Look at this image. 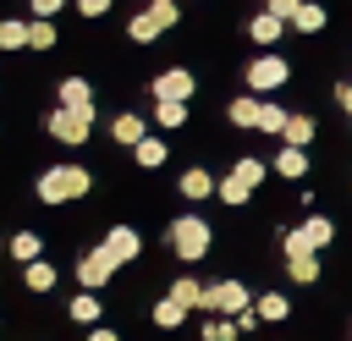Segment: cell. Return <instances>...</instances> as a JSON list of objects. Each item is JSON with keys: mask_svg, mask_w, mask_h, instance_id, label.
Returning a JSON list of instances; mask_svg holds the SVG:
<instances>
[{"mask_svg": "<svg viewBox=\"0 0 352 341\" xmlns=\"http://www.w3.org/2000/svg\"><path fill=\"white\" fill-rule=\"evenodd\" d=\"M88 192H94V170H88V165H72V160L44 165V170H38V182H33V198H38V204H50V209L77 204V198H88Z\"/></svg>", "mask_w": 352, "mask_h": 341, "instance_id": "obj_1", "label": "cell"}, {"mask_svg": "<svg viewBox=\"0 0 352 341\" xmlns=\"http://www.w3.org/2000/svg\"><path fill=\"white\" fill-rule=\"evenodd\" d=\"M330 242H336V220H330V214H314V209H308V214H302L297 226H286V231H280V258L324 253Z\"/></svg>", "mask_w": 352, "mask_h": 341, "instance_id": "obj_2", "label": "cell"}, {"mask_svg": "<svg viewBox=\"0 0 352 341\" xmlns=\"http://www.w3.org/2000/svg\"><path fill=\"white\" fill-rule=\"evenodd\" d=\"M165 248H170L182 264H198V258H209L214 231H209V220H204V214H176V220L165 226Z\"/></svg>", "mask_w": 352, "mask_h": 341, "instance_id": "obj_3", "label": "cell"}, {"mask_svg": "<svg viewBox=\"0 0 352 341\" xmlns=\"http://www.w3.org/2000/svg\"><path fill=\"white\" fill-rule=\"evenodd\" d=\"M242 82H248V94L270 99L275 88H286V82H292V60H286V55H275V50H258V55L242 66Z\"/></svg>", "mask_w": 352, "mask_h": 341, "instance_id": "obj_4", "label": "cell"}, {"mask_svg": "<svg viewBox=\"0 0 352 341\" xmlns=\"http://www.w3.org/2000/svg\"><path fill=\"white\" fill-rule=\"evenodd\" d=\"M94 116H99V110H66V104H55V110H44V132H50L60 148H82V143L94 138Z\"/></svg>", "mask_w": 352, "mask_h": 341, "instance_id": "obj_5", "label": "cell"}, {"mask_svg": "<svg viewBox=\"0 0 352 341\" xmlns=\"http://www.w3.org/2000/svg\"><path fill=\"white\" fill-rule=\"evenodd\" d=\"M253 297L258 292H248V280H209V292H204V314H226V319H236V314H248L253 308Z\"/></svg>", "mask_w": 352, "mask_h": 341, "instance_id": "obj_6", "label": "cell"}, {"mask_svg": "<svg viewBox=\"0 0 352 341\" xmlns=\"http://www.w3.org/2000/svg\"><path fill=\"white\" fill-rule=\"evenodd\" d=\"M116 270H121V264H116L99 242H94V248H82V253H77V264H72V275H77V286H82V292H104V286L116 280Z\"/></svg>", "mask_w": 352, "mask_h": 341, "instance_id": "obj_7", "label": "cell"}, {"mask_svg": "<svg viewBox=\"0 0 352 341\" xmlns=\"http://www.w3.org/2000/svg\"><path fill=\"white\" fill-rule=\"evenodd\" d=\"M148 94H154V99H182V104H192V94H198V77H192L187 66H165V72H154Z\"/></svg>", "mask_w": 352, "mask_h": 341, "instance_id": "obj_8", "label": "cell"}, {"mask_svg": "<svg viewBox=\"0 0 352 341\" xmlns=\"http://www.w3.org/2000/svg\"><path fill=\"white\" fill-rule=\"evenodd\" d=\"M99 248H104L116 264H138V253H143V236H138V226H104Z\"/></svg>", "mask_w": 352, "mask_h": 341, "instance_id": "obj_9", "label": "cell"}, {"mask_svg": "<svg viewBox=\"0 0 352 341\" xmlns=\"http://www.w3.org/2000/svg\"><path fill=\"white\" fill-rule=\"evenodd\" d=\"M55 104H66V110H99L88 77H60V82H55Z\"/></svg>", "mask_w": 352, "mask_h": 341, "instance_id": "obj_10", "label": "cell"}, {"mask_svg": "<svg viewBox=\"0 0 352 341\" xmlns=\"http://www.w3.org/2000/svg\"><path fill=\"white\" fill-rule=\"evenodd\" d=\"M176 192H182L187 204H204V198H214V192H220V182H214L204 165H187V170L176 176Z\"/></svg>", "mask_w": 352, "mask_h": 341, "instance_id": "obj_11", "label": "cell"}, {"mask_svg": "<svg viewBox=\"0 0 352 341\" xmlns=\"http://www.w3.org/2000/svg\"><path fill=\"white\" fill-rule=\"evenodd\" d=\"M270 170H275V176H286V182H302V176H308V148L280 143V148L270 154Z\"/></svg>", "mask_w": 352, "mask_h": 341, "instance_id": "obj_12", "label": "cell"}, {"mask_svg": "<svg viewBox=\"0 0 352 341\" xmlns=\"http://www.w3.org/2000/svg\"><path fill=\"white\" fill-rule=\"evenodd\" d=\"M280 33H286V22H280L275 11H253V16H248V38H253L258 50H275Z\"/></svg>", "mask_w": 352, "mask_h": 341, "instance_id": "obj_13", "label": "cell"}, {"mask_svg": "<svg viewBox=\"0 0 352 341\" xmlns=\"http://www.w3.org/2000/svg\"><path fill=\"white\" fill-rule=\"evenodd\" d=\"M258 116H264V99H258V94H236V99L226 104V121L242 126V132H258Z\"/></svg>", "mask_w": 352, "mask_h": 341, "instance_id": "obj_14", "label": "cell"}, {"mask_svg": "<svg viewBox=\"0 0 352 341\" xmlns=\"http://www.w3.org/2000/svg\"><path fill=\"white\" fill-rule=\"evenodd\" d=\"M110 138H116L121 148H138V143L148 138V116H138V110H121V116L110 121Z\"/></svg>", "mask_w": 352, "mask_h": 341, "instance_id": "obj_15", "label": "cell"}, {"mask_svg": "<svg viewBox=\"0 0 352 341\" xmlns=\"http://www.w3.org/2000/svg\"><path fill=\"white\" fill-rule=\"evenodd\" d=\"M66 319H72V324H82V330L104 324V302H99V292H77V297L66 302Z\"/></svg>", "mask_w": 352, "mask_h": 341, "instance_id": "obj_16", "label": "cell"}, {"mask_svg": "<svg viewBox=\"0 0 352 341\" xmlns=\"http://www.w3.org/2000/svg\"><path fill=\"white\" fill-rule=\"evenodd\" d=\"M55 280H60V270H55L50 258H33V264H22V286H28L33 297H50V292H55Z\"/></svg>", "mask_w": 352, "mask_h": 341, "instance_id": "obj_17", "label": "cell"}, {"mask_svg": "<svg viewBox=\"0 0 352 341\" xmlns=\"http://www.w3.org/2000/svg\"><path fill=\"white\" fill-rule=\"evenodd\" d=\"M253 314H258L264 324H286V319H292V297H286V292H258V297H253Z\"/></svg>", "mask_w": 352, "mask_h": 341, "instance_id": "obj_18", "label": "cell"}, {"mask_svg": "<svg viewBox=\"0 0 352 341\" xmlns=\"http://www.w3.org/2000/svg\"><path fill=\"white\" fill-rule=\"evenodd\" d=\"M187 314H192V308H187V302H176L170 292H165V297H160V302L148 308V319H154V330H182V324H187Z\"/></svg>", "mask_w": 352, "mask_h": 341, "instance_id": "obj_19", "label": "cell"}, {"mask_svg": "<svg viewBox=\"0 0 352 341\" xmlns=\"http://www.w3.org/2000/svg\"><path fill=\"white\" fill-rule=\"evenodd\" d=\"M330 28V11L319 6V0H302V11L292 16V33H302V38H314V33H324Z\"/></svg>", "mask_w": 352, "mask_h": 341, "instance_id": "obj_20", "label": "cell"}, {"mask_svg": "<svg viewBox=\"0 0 352 341\" xmlns=\"http://www.w3.org/2000/svg\"><path fill=\"white\" fill-rule=\"evenodd\" d=\"M187 116H192V110H187L182 99H154V126H160V132H182Z\"/></svg>", "mask_w": 352, "mask_h": 341, "instance_id": "obj_21", "label": "cell"}, {"mask_svg": "<svg viewBox=\"0 0 352 341\" xmlns=\"http://www.w3.org/2000/svg\"><path fill=\"white\" fill-rule=\"evenodd\" d=\"M319 138V121L308 116V110H292V121H286V132H280V143H297V148H308Z\"/></svg>", "mask_w": 352, "mask_h": 341, "instance_id": "obj_22", "label": "cell"}, {"mask_svg": "<svg viewBox=\"0 0 352 341\" xmlns=\"http://www.w3.org/2000/svg\"><path fill=\"white\" fill-rule=\"evenodd\" d=\"M165 160H170V143H165V138H143V143L132 148V165H138V170H160Z\"/></svg>", "mask_w": 352, "mask_h": 341, "instance_id": "obj_23", "label": "cell"}, {"mask_svg": "<svg viewBox=\"0 0 352 341\" xmlns=\"http://www.w3.org/2000/svg\"><path fill=\"white\" fill-rule=\"evenodd\" d=\"M231 176H236V182H248V187L258 192V187H264V176H270V160H258V154H236Z\"/></svg>", "mask_w": 352, "mask_h": 341, "instance_id": "obj_24", "label": "cell"}, {"mask_svg": "<svg viewBox=\"0 0 352 341\" xmlns=\"http://www.w3.org/2000/svg\"><path fill=\"white\" fill-rule=\"evenodd\" d=\"M319 253H302V258H286V280L292 286H319Z\"/></svg>", "mask_w": 352, "mask_h": 341, "instance_id": "obj_25", "label": "cell"}, {"mask_svg": "<svg viewBox=\"0 0 352 341\" xmlns=\"http://www.w3.org/2000/svg\"><path fill=\"white\" fill-rule=\"evenodd\" d=\"M204 292H209V286H204L198 275H176V280H170V297H176V302H187L192 314H204Z\"/></svg>", "mask_w": 352, "mask_h": 341, "instance_id": "obj_26", "label": "cell"}, {"mask_svg": "<svg viewBox=\"0 0 352 341\" xmlns=\"http://www.w3.org/2000/svg\"><path fill=\"white\" fill-rule=\"evenodd\" d=\"M160 33H165V28H160V22H154V16H148V6H143V11H132V16H126V38H132V44H154V38H160Z\"/></svg>", "mask_w": 352, "mask_h": 341, "instance_id": "obj_27", "label": "cell"}, {"mask_svg": "<svg viewBox=\"0 0 352 341\" xmlns=\"http://www.w3.org/2000/svg\"><path fill=\"white\" fill-rule=\"evenodd\" d=\"M242 330H236V319H226V314H204V324H198V341H236Z\"/></svg>", "mask_w": 352, "mask_h": 341, "instance_id": "obj_28", "label": "cell"}, {"mask_svg": "<svg viewBox=\"0 0 352 341\" xmlns=\"http://www.w3.org/2000/svg\"><path fill=\"white\" fill-rule=\"evenodd\" d=\"M11 258H16V264L44 258V236H38V231H16V236H11Z\"/></svg>", "mask_w": 352, "mask_h": 341, "instance_id": "obj_29", "label": "cell"}, {"mask_svg": "<svg viewBox=\"0 0 352 341\" xmlns=\"http://www.w3.org/2000/svg\"><path fill=\"white\" fill-rule=\"evenodd\" d=\"M28 28L33 22H22V16H0V55L6 50H28Z\"/></svg>", "mask_w": 352, "mask_h": 341, "instance_id": "obj_30", "label": "cell"}, {"mask_svg": "<svg viewBox=\"0 0 352 341\" xmlns=\"http://www.w3.org/2000/svg\"><path fill=\"white\" fill-rule=\"evenodd\" d=\"M286 121H292V110H286V104H275V99H264L258 132H264V138H280V132H286Z\"/></svg>", "mask_w": 352, "mask_h": 341, "instance_id": "obj_31", "label": "cell"}, {"mask_svg": "<svg viewBox=\"0 0 352 341\" xmlns=\"http://www.w3.org/2000/svg\"><path fill=\"white\" fill-rule=\"evenodd\" d=\"M214 198H220L226 209H242V204L253 198V187H248V182H236V176L226 170V176H220V192H214Z\"/></svg>", "mask_w": 352, "mask_h": 341, "instance_id": "obj_32", "label": "cell"}, {"mask_svg": "<svg viewBox=\"0 0 352 341\" xmlns=\"http://www.w3.org/2000/svg\"><path fill=\"white\" fill-rule=\"evenodd\" d=\"M55 44H60V28L44 22V16H33V28H28V50H55Z\"/></svg>", "mask_w": 352, "mask_h": 341, "instance_id": "obj_33", "label": "cell"}, {"mask_svg": "<svg viewBox=\"0 0 352 341\" xmlns=\"http://www.w3.org/2000/svg\"><path fill=\"white\" fill-rule=\"evenodd\" d=\"M148 16H154L165 33H170V28L182 22V6H176V0H148Z\"/></svg>", "mask_w": 352, "mask_h": 341, "instance_id": "obj_34", "label": "cell"}, {"mask_svg": "<svg viewBox=\"0 0 352 341\" xmlns=\"http://www.w3.org/2000/svg\"><path fill=\"white\" fill-rule=\"evenodd\" d=\"M77 11H82V22H99V16H110V0H72Z\"/></svg>", "mask_w": 352, "mask_h": 341, "instance_id": "obj_35", "label": "cell"}, {"mask_svg": "<svg viewBox=\"0 0 352 341\" xmlns=\"http://www.w3.org/2000/svg\"><path fill=\"white\" fill-rule=\"evenodd\" d=\"M264 11H275V16H280V22L292 28V16L302 11V0H264Z\"/></svg>", "mask_w": 352, "mask_h": 341, "instance_id": "obj_36", "label": "cell"}, {"mask_svg": "<svg viewBox=\"0 0 352 341\" xmlns=\"http://www.w3.org/2000/svg\"><path fill=\"white\" fill-rule=\"evenodd\" d=\"M28 11H33V16H44V22H55V16L66 11V0H28Z\"/></svg>", "mask_w": 352, "mask_h": 341, "instance_id": "obj_37", "label": "cell"}, {"mask_svg": "<svg viewBox=\"0 0 352 341\" xmlns=\"http://www.w3.org/2000/svg\"><path fill=\"white\" fill-rule=\"evenodd\" d=\"M336 104H341V116L352 121V77H346V82H336Z\"/></svg>", "mask_w": 352, "mask_h": 341, "instance_id": "obj_38", "label": "cell"}, {"mask_svg": "<svg viewBox=\"0 0 352 341\" xmlns=\"http://www.w3.org/2000/svg\"><path fill=\"white\" fill-rule=\"evenodd\" d=\"M82 341H121V330H110V324H94Z\"/></svg>", "mask_w": 352, "mask_h": 341, "instance_id": "obj_39", "label": "cell"}]
</instances>
